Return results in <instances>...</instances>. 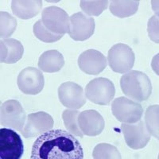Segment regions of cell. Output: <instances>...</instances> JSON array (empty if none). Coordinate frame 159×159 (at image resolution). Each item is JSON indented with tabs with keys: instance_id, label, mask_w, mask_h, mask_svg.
Listing matches in <instances>:
<instances>
[{
	"instance_id": "6da1fadb",
	"label": "cell",
	"mask_w": 159,
	"mask_h": 159,
	"mask_svg": "<svg viewBox=\"0 0 159 159\" xmlns=\"http://www.w3.org/2000/svg\"><path fill=\"white\" fill-rule=\"evenodd\" d=\"M30 159H84V150L73 134L64 130H51L36 139Z\"/></svg>"
},
{
	"instance_id": "7a4b0ae2",
	"label": "cell",
	"mask_w": 159,
	"mask_h": 159,
	"mask_svg": "<svg viewBox=\"0 0 159 159\" xmlns=\"http://www.w3.org/2000/svg\"><path fill=\"white\" fill-rule=\"evenodd\" d=\"M120 87L125 96L134 101H145L152 93L150 78L141 71L131 70L120 79Z\"/></svg>"
},
{
	"instance_id": "3957f363",
	"label": "cell",
	"mask_w": 159,
	"mask_h": 159,
	"mask_svg": "<svg viewBox=\"0 0 159 159\" xmlns=\"http://www.w3.org/2000/svg\"><path fill=\"white\" fill-rule=\"evenodd\" d=\"M111 111L115 117L123 123L133 124L139 122L143 115L140 103L128 97H119L111 103Z\"/></svg>"
},
{
	"instance_id": "277c9868",
	"label": "cell",
	"mask_w": 159,
	"mask_h": 159,
	"mask_svg": "<svg viewBox=\"0 0 159 159\" xmlns=\"http://www.w3.org/2000/svg\"><path fill=\"white\" fill-rule=\"evenodd\" d=\"M116 94L114 84L110 80L98 77L91 80L85 88V96L92 103L109 105Z\"/></svg>"
},
{
	"instance_id": "5b68a950",
	"label": "cell",
	"mask_w": 159,
	"mask_h": 159,
	"mask_svg": "<svg viewBox=\"0 0 159 159\" xmlns=\"http://www.w3.org/2000/svg\"><path fill=\"white\" fill-rule=\"evenodd\" d=\"M107 61L112 71L118 73H127L134 67L135 55L129 45L118 43L108 51Z\"/></svg>"
},
{
	"instance_id": "8992f818",
	"label": "cell",
	"mask_w": 159,
	"mask_h": 159,
	"mask_svg": "<svg viewBox=\"0 0 159 159\" xmlns=\"http://www.w3.org/2000/svg\"><path fill=\"white\" fill-rule=\"evenodd\" d=\"M0 121L3 127L22 133L25 125V112L21 103L16 99L3 102L0 108Z\"/></svg>"
},
{
	"instance_id": "52a82bcc",
	"label": "cell",
	"mask_w": 159,
	"mask_h": 159,
	"mask_svg": "<svg viewBox=\"0 0 159 159\" xmlns=\"http://www.w3.org/2000/svg\"><path fill=\"white\" fill-rule=\"evenodd\" d=\"M24 146L15 130L2 127L0 130V159H21Z\"/></svg>"
},
{
	"instance_id": "ba28073f",
	"label": "cell",
	"mask_w": 159,
	"mask_h": 159,
	"mask_svg": "<svg viewBox=\"0 0 159 159\" xmlns=\"http://www.w3.org/2000/svg\"><path fill=\"white\" fill-rule=\"evenodd\" d=\"M42 21L49 31L59 35L69 32L70 17L62 8L51 6L45 8L42 13Z\"/></svg>"
},
{
	"instance_id": "9c48e42d",
	"label": "cell",
	"mask_w": 159,
	"mask_h": 159,
	"mask_svg": "<svg viewBox=\"0 0 159 159\" xmlns=\"http://www.w3.org/2000/svg\"><path fill=\"white\" fill-rule=\"evenodd\" d=\"M121 130L126 144L133 150H140L147 147L151 138L146 124L142 120L133 124L123 123Z\"/></svg>"
},
{
	"instance_id": "30bf717a",
	"label": "cell",
	"mask_w": 159,
	"mask_h": 159,
	"mask_svg": "<svg viewBox=\"0 0 159 159\" xmlns=\"http://www.w3.org/2000/svg\"><path fill=\"white\" fill-rule=\"evenodd\" d=\"M96 23L92 17L88 16L84 13H75L70 17L69 35L74 41H85L94 34Z\"/></svg>"
},
{
	"instance_id": "8fae6325",
	"label": "cell",
	"mask_w": 159,
	"mask_h": 159,
	"mask_svg": "<svg viewBox=\"0 0 159 159\" xmlns=\"http://www.w3.org/2000/svg\"><path fill=\"white\" fill-rule=\"evenodd\" d=\"M17 84L24 94L37 95L43 89L45 79L42 71L34 67H27L18 74Z\"/></svg>"
},
{
	"instance_id": "7c38bea8",
	"label": "cell",
	"mask_w": 159,
	"mask_h": 159,
	"mask_svg": "<svg viewBox=\"0 0 159 159\" xmlns=\"http://www.w3.org/2000/svg\"><path fill=\"white\" fill-rule=\"evenodd\" d=\"M60 102L69 109L80 108L86 103V96L83 88L74 82H65L58 89Z\"/></svg>"
},
{
	"instance_id": "4fadbf2b",
	"label": "cell",
	"mask_w": 159,
	"mask_h": 159,
	"mask_svg": "<svg viewBox=\"0 0 159 159\" xmlns=\"http://www.w3.org/2000/svg\"><path fill=\"white\" fill-rule=\"evenodd\" d=\"M53 119L45 111H38L28 115L22 134L25 138H34L42 135L51 130L53 127Z\"/></svg>"
},
{
	"instance_id": "5bb4252c",
	"label": "cell",
	"mask_w": 159,
	"mask_h": 159,
	"mask_svg": "<svg viewBox=\"0 0 159 159\" xmlns=\"http://www.w3.org/2000/svg\"><path fill=\"white\" fill-rule=\"evenodd\" d=\"M78 65L80 69L87 74L98 75L106 69L107 60L99 51L88 49L80 55Z\"/></svg>"
},
{
	"instance_id": "9a60e30c",
	"label": "cell",
	"mask_w": 159,
	"mask_h": 159,
	"mask_svg": "<svg viewBox=\"0 0 159 159\" xmlns=\"http://www.w3.org/2000/svg\"><path fill=\"white\" fill-rule=\"evenodd\" d=\"M79 127L84 135L97 136L104 129L103 116L96 110H86L80 112L78 117Z\"/></svg>"
},
{
	"instance_id": "2e32d148",
	"label": "cell",
	"mask_w": 159,
	"mask_h": 159,
	"mask_svg": "<svg viewBox=\"0 0 159 159\" xmlns=\"http://www.w3.org/2000/svg\"><path fill=\"white\" fill-rule=\"evenodd\" d=\"M23 53V45L18 40L7 38L0 41V61L2 63H16L22 57Z\"/></svg>"
},
{
	"instance_id": "e0dca14e",
	"label": "cell",
	"mask_w": 159,
	"mask_h": 159,
	"mask_svg": "<svg viewBox=\"0 0 159 159\" xmlns=\"http://www.w3.org/2000/svg\"><path fill=\"white\" fill-rule=\"evenodd\" d=\"M42 7V0H13V14L21 19L27 20L38 15Z\"/></svg>"
},
{
	"instance_id": "ac0fdd59",
	"label": "cell",
	"mask_w": 159,
	"mask_h": 159,
	"mask_svg": "<svg viewBox=\"0 0 159 159\" xmlns=\"http://www.w3.org/2000/svg\"><path fill=\"white\" fill-rule=\"evenodd\" d=\"M38 65L40 70L45 72H57L64 67L65 58L59 51L48 50L40 56Z\"/></svg>"
},
{
	"instance_id": "d6986e66",
	"label": "cell",
	"mask_w": 159,
	"mask_h": 159,
	"mask_svg": "<svg viewBox=\"0 0 159 159\" xmlns=\"http://www.w3.org/2000/svg\"><path fill=\"white\" fill-rule=\"evenodd\" d=\"M139 6V1L115 0L110 2V11L118 18H127L135 15Z\"/></svg>"
},
{
	"instance_id": "ffe728a7",
	"label": "cell",
	"mask_w": 159,
	"mask_h": 159,
	"mask_svg": "<svg viewBox=\"0 0 159 159\" xmlns=\"http://www.w3.org/2000/svg\"><path fill=\"white\" fill-rule=\"evenodd\" d=\"M144 123L150 135L159 140V105L149 106L145 112Z\"/></svg>"
},
{
	"instance_id": "44dd1931",
	"label": "cell",
	"mask_w": 159,
	"mask_h": 159,
	"mask_svg": "<svg viewBox=\"0 0 159 159\" xmlns=\"http://www.w3.org/2000/svg\"><path fill=\"white\" fill-rule=\"evenodd\" d=\"M80 112L74 109H66L62 113L64 124L69 133L72 134L82 138L84 134L80 130L78 123V117Z\"/></svg>"
},
{
	"instance_id": "7402d4cb",
	"label": "cell",
	"mask_w": 159,
	"mask_h": 159,
	"mask_svg": "<svg viewBox=\"0 0 159 159\" xmlns=\"http://www.w3.org/2000/svg\"><path fill=\"white\" fill-rule=\"evenodd\" d=\"M93 159H122L118 149L108 143H99L92 152Z\"/></svg>"
},
{
	"instance_id": "603a6c76",
	"label": "cell",
	"mask_w": 159,
	"mask_h": 159,
	"mask_svg": "<svg viewBox=\"0 0 159 159\" xmlns=\"http://www.w3.org/2000/svg\"><path fill=\"white\" fill-rule=\"evenodd\" d=\"M17 27V21L8 12H0V37L7 39L15 33Z\"/></svg>"
},
{
	"instance_id": "cb8c5ba5",
	"label": "cell",
	"mask_w": 159,
	"mask_h": 159,
	"mask_svg": "<svg viewBox=\"0 0 159 159\" xmlns=\"http://www.w3.org/2000/svg\"><path fill=\"white\" fill-rule=\"evenodd\" d=\"M108 1L99 0V1H85L81 0L80 2V7L88 16H99L103 11L107 8Z\"/></svg>"
},
{
	"instance_id": "d4e9b609",
	"label": "cell",
	"mask_w": 159,
	"mask_h": 159,
	"mask_svg": "<svg viewBox=\"0 0 159 159\" xmlns=\"http://www.w3.org/2000/svg\"><path fill=\"white\" fill-rule=\"evenodd\" d=\"M33 30H34V34L36 36V38H38L40 41L46 42V43L57 42L63 37V35L56 34H53L51 31H49L44 25L42 19L38 20V22H35Z\"/></svg>"
},
{
	"instance_id": "484cf974",
	"label": "cell",
	"mask_w": 159,
	"mask_h": 159,
	"mask_svg": "<svg viewBox=\"0 0 159 159\" xmlns=\"http://www.w3.org/2000/svg\"><path fill=\"white\" fill-rule=\"evenodd\" d=\"M147 32L150 39L154 43L159 44V17L153 15L147 24Z\"/></svg>"
},
{
	"instance_id": "4316f807",
	"label": "cell",
	"mask_w": 159,
	"mask_h": 159,
	"mask_svg": "<svg viewBox=\"0 0 159 159\" xmlns=\"http://www.w3.org/2000/svg\"><path fill=\"white\" fill-rule=\"evenodd\" d=\"M151 68L157 76H159V53H157L151 60Z\"/></svg>"
},
{
	"instance_id": "83f0119b",
	"label": "cell",
	"mask_w": 159,
	"mask_h": 159,
	"mask_svg": "<svg viewBox=\"0 0 159 159\" xmlns=\"http://www.w3.org/2000/svg\"><path fill=\"white\" fill-rule=\"evenodd\" d=\"M151 7L152 10L155 13V15L159 17V0H152Z\"/></svg>"
},
{
	"instance_id": "f1b7e54d",
	"label": "cell",
	"mask_w": 159,
	"mask_h": 159,
	"mask_svg": "<svg viewBox=\"0 0 159 159\" xmlns=\"http://www.w3.org/2000/svg\"><path fill=\"white\" fill-rule=\"evenodd\" d=\"M158 159H159V154H158Z\"/></svg>"
}]
</instances>
